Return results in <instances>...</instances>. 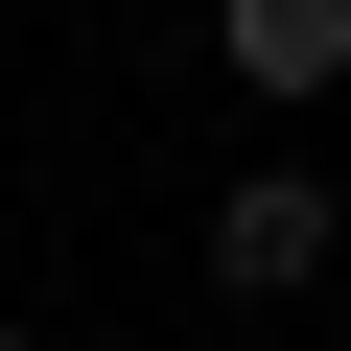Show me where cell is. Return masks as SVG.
Returning a JSON list of instances; mask_svg holds the SVG:
<instances>
[{
	"label": "cell",
	"instance_id": "1",
	"mask_svg": "<svg viewBox=\"0 0 351 351\" xmlns=\"http://www.w3.org/2000/svg\"><path fill=\"white\" fill-rule=\"evenodd\" d=\"M211 281L234 304H304L328 281V188H304V164H234V188H211Z\"/></svg>",
	"mask_w": 351,
	"mask_h": 351
},
{
	"label": "cell",
	"instance_id": "2",
	"mask_svg": "<svg viewBox=\"0 0 351 351\" xmlns=\"http://www.w3.org/2000/svg\"><path fill=\"white\" fill-rule=\"evenodd\" d=\"M211 47H234V94H328L351 71V0H211Z\"/></svg>",
	"mask_w": 351,
	"mask_h": 351
},
{
	"label": "cell",
	"instance_id": "3",
	"mask_svg": "<svg viewBox=\"0 0 351 351\" xmlns=\"http://www.w3.org/2000/svg\"><path fill=\"white\" fill-rule=\"evenodd\" d=\"M0 351H47V328H0Z\"/></svg>",
	"mask_w": 351,
	"mask_h": 351
}]
</instances>
